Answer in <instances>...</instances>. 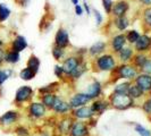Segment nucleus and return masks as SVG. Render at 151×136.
<instances>
[{
  "mask_svg": "<svg viewBox=\"0 0 151 136\" xmlns=\"http://www.w3.org/2000/svg\"><path fill=\"white\" fill-rule=\"evenodd\" d=\"M35 75H37V73L29 67L23 68L22 70L19 72V77L22 78L23 81H32L35 77Z\"/></svg>",
  "mask_w": 151,
  "mask_h": 136,
  "instance_id": "obj_34",
  "label": "nucleus"
},
{
  "mask_svg": "<svg viewBox=\"0 0 151 136\" xmlns=\"http://www.w3.org/2000/svg\"><path fill=\"white\" fill-rule=\"evenodd\" d=\"M144 7H151V0H137Z\"/></svg>",
  "mask_w": 151,
  "mask_h": 136,
  "instance_id": "obj_49",
  "label": "nucleus"
},
{
  "mask_svg": "<svg viewBox=\"0 0 151 136\" xmlns=\"http://www.w3.org/2000/svg\"><path fill=\"white\" fill-rule=\"evenodd\" d=\"M92 13H93V16H94V21H96L97 26H101L102 23H104V16H102V14L99 11L98 9H92Z\"/></svg>",
  "mask_w": 151,
  "mask_h": 136,
  "instance_id": "obj_43",
  "label": "nucleus"
},
{
  "mask_svg": "<svg viewBox=\"0 0 151 136\" xmlns=\"http://www.w3.org/2000/svg\"><path fill=\"white\" fill-rule=\"evenodd\" d=\"M140 73H144V74L151 75V57L150 56H149V58L147 59V61L144 62V65L142 66V68L140 69Z\"/></svg>",
  "mask_w": 151,
  "mask_h": 136,
  "instance_id": "obj_44",
  "label": "nucleus"
},
{
  "mask_svg": "<svg viewBox=\"0 0 151 136\" xmlns=\"http://www.w3.org/2000/svg\"><path fill=\"white\" fill-rule=\"evenodd\" d=\"M91 101L92 100L88 97V94L85 92H76L68 100L69 106H70L72 109H76V108H80V107L88 106V105L91 103Z\"/></svg>",
  "mask_w": 151,
  "mask_h": 136,
  "instance_id": "obj_9",
  "label": "nucleus"
},
{
  "mask_svg": "<svg viewBox=\"0 0 151 136\" xmlns=\"http://www.w3.org/2000/svg\"><path fill=\"white\" fill-rule=\"evenodd\" d=\"M102 2V7L105 9L107 15H110L111 13V9H113V5H114V1L113 0H101Z\"/></svg>",
  "mask_w": 151,
  "mask_h": 136,
  "instance_id": "obj_45",
  "label": "nucleus"
},
{
  "mask_svg": "<svg viewBox=\"0 0 151 136\" xmlns=\"http://www.w3.org/2000/svg\"><path fill=\"white\" fill-rule=\"evenodd\" d=\"M131 84H132V82H129V81H123V82H119V83H115L113 89V93H116V94H127Z\"/></svg>",
  "mask_w": 151,
  "mask_h": 136,
  "instance_id": "obj_29",
  "label": "nucleus"
},
{
  "mask_svg": "<svg viewBox=\"0 0 151 136\" xmlns=\"http://www.w3.org/2000/svg\"><path fill=\"white\" fill-rule=\"evenodd\" d=\"M133 82L143 91L145 94L151 93V75L144 74V73H139V75L136 76Z\"/></svg>",
  "mask_w": 151,
  "mask_h": 136,
  "instance_id": "obj_15",
  "label": "nucleus"
},
{
  "mask_svg": "<svg viewBox=\"0 0 151 136\" xmlns=\"http://www.w3.org/2000/svg\"><path fill=\"white\" fill-rule=\"evenodd\" d=\"M52 26V23H51V18L48 15H45L41 21H40V30L41 31H49V29Z\"/></svg>",
  "mask_w": 151,
  "mask_h": 136,
  "instance_id": "obj_36",
  "label": "nucleus"
},
{
  "mask_svg": "<svg viewBox=\"0 0 151 136\" xmlns=\"http://www.w3.org/2000/svg\"><path fill=\"white\" fill-rule=\"evenodd\" d=\"M82 60H84V57L77 56V54H72V56L66 57V58L63 60V64H61L63 70H64V73H65V77L68 78L69 76L72 75L73 72L77 68V66L80 65V62Z\"/></svg>",
  "mask_w": 151,
  "mask_h": 136,
  "instance_id": "obj_6",
  "label": "nucleus"
},
{
  "mask_svg": "<svg viewBox=\"0 0 151 136\" xmlns=\"http://www.w3.org/2000/svg\"><path fill=\"white\" fill-rule=\"evenodd\" d=\"M88 70H89V66H88L86 60L84 59V60H82L80 62V65H78L77 68L73 72V74L68 77V79H69V81H77V79H80L85 73H88Z\"/></svg>",
  "mask_w": 151,
  "mask_h": 136,
  "instance_id": "obj_23",
  "label": "nucleus"
},
{
  "mask_svg": "<svg viewBox=\"0 0 151 136\" xmlns=\"http://www.w3.org/2000/svg\"><path fill=\"white\" fill-rule=\"evenodd\" d=\"M74 118L70 116V115H66V116H61L57 119L56 122V127L55 129L58 132V135L59 136H69V132L70 128L73 126V122H74Z\"/></svg>",
  "mask_w": 151,
  "mask_h": 136,
  "instance_id": "obj_5",
  "label": "nucleus"
},
{
  "mask_svg": "<svg viewBox=\"0 0 151 136\" xmlns=\"http://www.w3.org/2000/svg\"><path fill=\"white\" fill-rule=\"evenodd\" d=\"M34 136H51V134L49 132H47V130H41V132H39L38 134Z\"/></svg>",
  "mask_w": 151,
  "mask_h": 136,
  "instance_id": "obj_50",
  "label": "nucleus"
},
{
  "mask_svg": "<svg viewBox=\"0 0 151 136\" xmlns=\"http://www.w3.org/2000/svg\"><path fill=\"white\" fill-rule=\"evenodd\" d=\"M90 107L91 109H92V111L94 113V116L97 117V116H101L102 113L105 112L106 110L109 109V101H108V99L105 100V99H96V100H92L90 103Z\"/></svg>",
  "mask_w": 151,
  "mask_h": 136,
  "instance_id": "obj_18",
  "label": "nucleus"
},
{
  "mask_svg": "<svg viewBox=\"0 0 151 136\" xmlns=\"http://www.w3.org/2000/svg\"><path fill=\"white\" fill-rule=\"evenodd\" d=\"M142 22L147 30H151V7H145L142 10Z\"/></svg>",
  "mask_w": 151,
  "mask_h": 136,
  "instance_id": "obj_32",
  "label": "nucleus"
},
{
  "mask_svg": "<svg viewBox=\"0 0 151 136\" xmlns=\"http://www.w3.org/2000/svg\"><path fill=\"white\" fill-rule=\"evenodd\" d=\"M27 117L32 120H39L43 119L47 117L48 109L45 107V105L39 100V101H31L29 106L26 108Z\"/></svg>",
  "mask_w": 151,
  "mask_h": 136,
  "instance_id": "obj_4",
  "label": "nucleus"
},
{
  "mask_svg": "<svg viewBox=\"0 0 151 136\" xmlns=\"http://www.w3.org/2000/svg\"><path fill=\"white\" fill-rule=\"evenodd\" d=\"M75 14L77 16H82L84 14V9H83V6H81L80 4L78 5H76L75 6Z\"/></svg>",
  "mask_w": 151,
  "mask_h": 136,
  "instance_id": "obj_46",
  "label": "nucleus"
},
{
  "mask_svg": "<svg viewBox=\"0 0 151 136\" xmlns=\"http://www.w3.org/2000/svg\"><path fill=\"white\" fill-rule=\"evenodd\" d=\"M113 25L114 27L119 32H125L127 31L129 26V17L125 16H121V17H115L113 18Z\"/></svg>",
  "mask_w": 151,
  "mask_h": 136,
  "instance_id": "obj_24",
  "label": "nucleus"
},
{
  "mask_svg": "<svg viewBox=\"0 0 151 136\" xmlns=\"http://www.w3.org/2000/svg\"><path fill=\"white\" fill-rule=\"evenodd\" d=\"M127 44V41H126V37H125V33H118V34H115L111 37L110 41H109V48H110V51L116 54L121 51L124 47H126Z\"/></svg>",
  "mask_w": 151,
  "mask_h": 136,
  "instance_id": "obj_10",
  "label": "nucleus"
},
{
  "mask_svg": "<svg viewBox=\"0 0 151 136\" xmlns=\"http://www.w3.org/2000/svg\"><path fill=\"white\" fill-rule=\"evenodd\" d=\"M141 109L143 110V112L148 116H151V99L149 97L143 99L142 103H141Z\"/></svg>",
  "mask_w": 151,
  "mask_h": 136,
  "instance_id": "obj_40",
  "label": "nucleus"
},
{
  "mask_svg": "<svg viewBox=\"0 0 151 136\" xmlns=\"http://www.w3.org/2000/svg\"><path fill=\"white\" fill-rule=\"evenodd\" d=\"M149 98H150V99H151V93H150V95H149Z\"/></svg>",
  "mask_w": 151,
  "mask_h": 136,
  "instance_id": "obj_53",
  "label": "nucleus"
},
{
  "mask_svg": "<svg viewBox=\"0 0 151 136\" xmlns=\"http://www.w3.org/2000/svg\"><path fill=\"white\" fill-rule=\"evenodd\" d=\"M19 117H21V115H19L18 111H16V110H9V111L4 113L0 117V125L9 127V126L16 124L18 121V119H19Z\"/></svg>",
  "mask_w": 151,
  "mask_h": 136,
  "instance_id": "obj_19",
  "label": "nucleus"
},
{
  "mask_svg": "<svg viewBox=\"0 0 151 136\" xmlns=\"http://www.w3.org/2000/svg\"><path fill=\"white\" fill-rule=\"evenodd\" d=\"M148 58H149V54H148V53L135 52V54H134V57H133V59H132V62H131V64H132L133 66H135V67L140 70Z\"/></svg>",
  "mask_w": 151,
  "mask_h": 136,
  "instance_id": "obj_28",
  "label": "nucleus"
},
{
  "mask_svg": "<svg viewBox=\"0 0 151 136\" xmlns=\"http://www.w3.org/2000/svg\"><path fill=\"white\" fill-rule=\"evenodd\" d=\"M65 50H66V49H61L59 47L53 44L52 49H51V54H52L53 59L57 61L64 60V59L66 58V51H65Z\"/></svg>",
  "mask_w": 151,
  "mask_h": 136,
  "instance_id": "obj_31",
  "label": "nucleus"
},
{
  "mask_svg": "<svg viewBox=\"0 0 151 136\" xmlns=\"http://www.w3.org/2000/svg\"><path fill=\"white\" fill-rule=\"evenodd\" d=\"M116 54H117V59L119 60V64H129V62H132L135 51L131 45H129V47H124L121 51Z\"/></svg>",
  "mask_w": 151,
  "mask_h": 136,
  "instance_id": "obj_21",
  "label": "nucleus"
},
{
  "mask_svg": "<svg viewBox=\"0 0 151 136\" xmlns=\"http://www.w3.org/2000/svg\"><path fill=\"white\" fill-rule=\"evenodd\" d=\"M70 2H72L74 6H76V5H78V4H80V0H70Z\"/></svg>",
  "mask_w": 151,
  "mask_h": 136,
  "instance_id": "obj_51",
  "label": "nucleus"
},
{
  "mask_svg": "<svg viewBox=\"0 0 151 136\" xmlns=\"http://www.w3.org/2000/svg\"><path fill=\"white\" fill-rule=\"evenodd\" d=\"M129 10V2L127 0H118L116 2H114L113 9L110 15L115 17H121V16H125Z\"/></svg>",
  "mask_w": 151,
  "mask_h": 136,
  "instance_id": "obj_17",
  "label": "nucleus"
},
{
  "mask_svg": "<svg viewBox=\"0 0 151 136\" xmlns=\"http://www.w3.org/2000/svg\"><path fill=\"white\" fill-rule=\"evenodd\" d=\"M57 93H48V94H43L40 97V101L45 105V107L48 110H51L52 109L53 105L56 102V99H57Z\"/></svg>",
  "mask_w": 151,
  "mask_h": 136,
  "instance_id": "obj_27",
  "label": "nucleus"
},
{
  "mask_svg": "<svg viewBox=\"0 0 151 136\" xmlns=\"http://www.w3.org/2000/svg\"><path fill=\"white\" fill-rule=\"evenodd\" d=\"M53 74L55 76L58 78V79H60V81H65V73H64V70H63V67H61V65H55V68H53Z\"/></svg>",
  "mask_w": 151,
  "mask_h": 136,
  "instance_id": "obj_42",
  "label": "nucleus"
},
{
  "mask_svg": "<svg viewBox=\"0 0 151 136\" xmlns=\"http://www.w3.org/2000/svg\"><path fill=\"white\" fill-rule=\"evenodd\" d=\"M0 70H1V69H0Z\"/></svg>",
  "mask_w": 151,
  "mask_h": 136,
  "instance_id": "obj_55",
  "label": "nucleus"
},
{
  "mask_svg": "<svg viewBox=\"0 0 151 136\" xmlns=\"http://www.w3.org/2000/svg\"><path fill=\"white\" fill-rule=\"evenodd\" d=\"M15 1H16V2H17V1H18V0H15Z\"/></svg>",
  "mask_w": 151,
  "mask_h": 136,
  "instance_id": "obj_54",
  "label": "nucleus"
},
{
  "mask_svg": "<svg viewBox=\"0 0 151 136\" xmlns=\"http://www.w3.org/2000/svg\"><path fill=\"white\" fill-rule=\"evenodd\" d=\"M13 74H14V72L10 68H8V69H1L0 70V86L5 83L10 76H13Z\"/></svg>",
  "mask_w": 151,
  "mask_h": 136,
  "instance_id": "obj_38",
  "label": "nucleus"
},
{
  "mask_svg": "<svg viewBox=\"0 0 151 136\" xmlns=\"http://www.w3.org/2000/svg\"><path fill=\"white\" fill-rule=\"evenodd\" d=\"M33 98H34V90L29 85H24V86H21L19 89H17L14 101L17 106H22L24 103L31 102Z\"/></svg>",
  "mask_w": 151,
  "mask_h": 136,
  "instance_id": "obj_7",
  "label": "nucleus"
},
{
  "mask_svg": "<svg viewBox=\"0 0 151 136\" xmlns=\"http://www.w3.org/2000/svg\"><path fill=\"white\" fill-rule=\"evenodd\" d=\"M9 16H10V9L5 4H0V23L7 21Z\"/></svg>",
  "mask_w": 151,
  "mask_h": 136,
  "instance_id": "obj_37",
  "label": "nucleus"
},
{
  "mask_svg": "<svg viewBox=\"0 0 151 136\" xmlns=\"http://www.w3.org/2000/svg\"><path fill=\"white\" fill-rule=\"evenodd\" d=\"M107 48H108L107 42H105V41H97L88 49V53H89V56L91 58H97L99 56H101L102 53L107 52Z\"/></svg>",
  "mask_w": 151,
  "mask_h": 136,
  "instance_id": "obj_20",
  "label": "nucleus"
},
{
  "mask_svg": "<svg viewBox=\"0 0 151 136\" xmlns=\"http://www.w3.org/2000/svg\"><path fill=\"white\" fill-rule=\"evenodd\" d=\"M118 62H117V58L115 57L113 52H105L101 56H99L97 58H94L93 60V66L98 72H102V73H111L115 70V68L117 67Z\"/></svg>",
  "mask_w": 151,
  "mask_h": 136,
  "instance_id": "obj_1",
  "label": "nucleus"
},
{
  "mask_svg": "<svg viewBox=\"0 0 151 136\" xmlns=\"http://www.w3.org/2000/svg\"><path fill=\"white\" fill-rule=\"evenodd\" d=\"M83 9L86 11V14L88 16H91V13H92V10H91L90 6H89V4L86 2V1H83Z\"/></svg>",
  "mask_w": 151,
  "mask_h": 136,
  "instance_id": "obj_47",
  "label": "nucleus"
},
{
  "mask_svg": "<svg viewBox=\"0 0 151 136\" xmlns=\"http://www.w3.org/2000/svg\"><path fill=\"white\" fill-rule=\"evenodd\" d=\"M14 132H15V134L17 136H31L30 129L27 128L26 126H23V125L16 126L15 129H14Z\"/></svg>",
  "mask_w": 151,
  "mask_h": 136,
  "instance_id": "obj_41",
  "label": "nucleus"
},
{
  "mask_svg": "<svg viewBox=\"0 0 151 136\" xmlns=\"http://www.w3.org/2000/svg\"><path fill=\"white\" fill-rule=\"evenodd\" d=\"M134 130L140 136H151V130L145 128L141 124H134Z\"/></svg>",
  "mask_w": 151,
  "mask_h": 136,
  "instance_id": "obj_39",
  "label": "nucleus"
},
{
  "mask_svg": "<svg viewBox=\"0 0 151 136\" xmlns=\"http://www.w3.org/2000/svg\"><path fill=\"white\" fill-rule=\"evenodd\" d=\"M70 116L75 120H89L91 118L96 117L93 111H92V109H91L90 105L84 107H80V108H76V109H72Z\"/></svg>",
  "mask_w": 151,
  "mask_h": 136,
  "instance_id": "obj_11",
  "label": "nucleus"
},
{
  "mask_svg": "<svg viewBox=\"0 0 151 136\" xmlns=\"http://www.w3.org/2000/svg\"><path fill=\"white\" fill-rule=\"evenodd\" d=\"M5 44V43H4V41H2V39L0 38V48H2V45Z\"/></svg>",
  "mask_w": 151,
  "mask_h": 136,
  "instance_id": "obj_52",
  "label": "nucleus"
},
{
  "mask_svg": "<svg viewBox=\"0 0 151 136\" xmlns=\"http://www.w3.org/2000/svg\"><path fill=\"white\" fill-rule=\"evenodd\" d=\"M109 105L111 108L119 110V111H124V110H129L131 108L135 107L136 102L133 99L129 97V94H116V93H111L108 98Z\"/></svg>",
  "mask_w": 151,
  "mask_h": 136,
  "instance_id": "obj_3",
  "label": "nucleus"
},
{
  "mask_svg": "<svg viewBox=\"0 0 151 136\" xmlns=\"http://www.w3.org/2000/svg\"><path fill=\"white\" fill-rule=\"evenodd\" d=\"M5 53H6V50L4 48H0V65L5 62Z\"/></svg>",
  "mask_w": 151,
  "mask_h": 136,
  "instance_id": "obj_48",
  "label": "nucleus"
},
{
  "mask_svg": "<svg viewBox=\"0 0 151 136\" xmlns=\"http://www.w3.org/2000/svg\"><path fill=\"white\" fill-rule=\"evenodd\" d=\"M27 41H26V38H24L23 35H17L10 43V49L14 50L16 52H22L23 50H25L27 48Z\"/></svg>",
  "mask_w": 151,
  "mask_h": 136,
  "instance_id": "obj_22",
  "label": "nucleus"
},
{
  "mask_svg": "<svg viewBox=\"0 0 151 136\" xmlns=\"http://www.w3.org/2000/svg\"><path fill=\"white\" fill-rule=\"evenodd\" d=\"M90 129L86 121L74 120L69 132V136H91Z\"/></svg>",
  "mask_w": 151,
  "mask_h": 136,
  "instance_id": "obj_13",
  "label": "nucleus"
},
{
  "mask_svg": "<svg viewBox=\"0 0 151 136\" xmlns=\"http://www.w3.org/2000/svg\"><path fill=\"white\" fill-rule=\"evenodd\" d=\"M59 85H60L59 82H52V83H50V84H47V85L42 86V87H40V89L38 90L39 95L41 97V95L48 94V93H57L58 90L60 89Z\"/></svg>",
  "mask_w": 151,
  "mask_h": 136,
  "instance_id": "obj_26",
  "label": "nucleus"
},
{
  "mask_svg": "<svg viewBox=\"0 0 151 136\" xmlns=\"http://www.w3.org/2000/svg\"><path fill=\"white\" fill-rule=\"evenodd\" d=\"M140 70L133 66L131 62L129 64H119L117 65V67L115 68V70L111 72V74L116 76V79H115V83L117 79H123V81H129V82H133L135 79V77L139 75Z\"/></svg>",
  "mask_w": 151,
  "mask_h": 136,
  "instance_id": "obj_2",
  "label": "nucleus"
},
{
  "mask_svg": "<svg viewBox=\"0 0 151 136\" xmlns=\"http://www.w3.org/2000/svg\"><path fill=\"white\" fill-rule=\"evenodd\" d=\"M129 94L131 98L133 99L135 102H137V101H141V100H143L144 98H145V93H144L143 91L141 90L137 85H136L134 82H132V84H131V86H129Z\"/></svg>",
  "mask_w": 151,
  "mask_h": 136,
  "instance_id": "obj_25",
  "label": "nucleus"
},
{
  "mask_svg": "<svg viewBox=\"0 0 151 136\" xmlns=\"http://www.w3.org/2000/svg\"><path fill=\"white\" fill-rule=\"evenodd\" d=\"M19 59H21L19 52H16L12 49H8L5 53V62H7V64L14 65V64H17L19 61Z\"/></svg>",
  "mask_w": 151,
  "mask_h": 136,
  "instance_id": "obj_30",
  "label": "nucleus"
},
{
  "mask_svg": "<svg viewBox=\"0 0 151 136\" xmlns=\"http://www.w3.org/2000/svg\"><path fill=\"white\" fill-rule=\"evenodd\" d=\"M40 65H41L40 59H39L37 56L32 54V56H30V58H29V60H27V66H26V67L31 68L32 70H34V72L38 74L39 69H40Z\"/></svg>",
  "mask_w": 151,
  "mask_h": 136,
  "instance_id": "obj_35",
  "label": "nucleus"
},
{
  "mask_svg": "<svg viewBox=\"0 0 151 136\" xmlns=\"http://www.w3.org/2000/svg\"><path fill=\"white\" fill-rule=\"evenodd\" d=\"M56 116H66V115H70V111H72V108L69 106V102L66 101L64 98H61L60 95H58L57 99H56V102L53 105L52 109H51Z\"/></svg>",
  "mask_w": 151,
  "mask_h": 136,
  "instance_id": "obj_8",
  "label": "nucleus"
},
{
  "mask_svg": "<svg viewBox=\"0 0 151 136\" xmlns=\"http://www.w3.org/2000/svg\"><path fill=\"white\" fill-rule=\"evenodd\" d=\"M88 97L91 99V100H96V99L101 98L102 95V92H104V87H102V84L99 82L98 79L93 78L91 81V83L88 84V87L84 91Z\"/></svg>",
  "mask_w": 151,
  "mask_h": 136,
  "instance_id": "obj_14",
  "label": "nucleus"
},
{
  "mask_svg": "<svg viewBox=\"0 0 151 136\" xmlns=\"http://www.w3.org/2000/svg\"><path fill=\"white\" fill-rule=\"evenodd\" d=\"M134 51L141 53H149L151 52V35L144 33L141 34L139 40L134 43Z\"/></svg>",
  "mask_w": 151,
  "mask_h": 136,
  "instance_id": "obj_12",
  "label": "nucleus"
},
{
  "mask_svg": "<svg viewBox=\"0 0 151 136\" xmlns=\"http://www.w3.org/2000/svg\"><path fill=\"white\" fill-rule=\"evenodd\" d=\"M53 44L59 47L61 49H67L70 42H69V34H68L67 30L63 29V27H59L56 35H55V42Z\"/></svg>",
  "mask_w": 151,
  "mask_h": 136,
  "instance_id": "obj_16",
  "label": "nucleus"
},
{
  "mask_svg": "<svg viewBox=\"0 0 151 136\" xmlns=\"http://www.w3.org/2000/svg\"><path fill=\"white\" fill-rule=\"evenodd\" d=\"M140 35H141V34L139 33V31H136V30H129V31H126V33H125L126 41H127V43H129V45L134 44L136 41L139 40Z\"/></svg>",
  "mask_w": 151,
  "mask_h": 136,
  "instance_id": "obj_33",
  "label": "nucleus"
}]
</instances>
